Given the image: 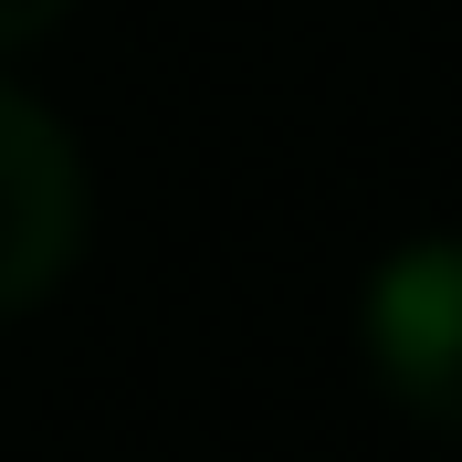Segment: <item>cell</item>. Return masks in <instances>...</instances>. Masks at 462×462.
<instances>
[{"label":"cell","instance_id":"1","mask_svg":"<svg viewBox=\"0 0 462 462\" xmlns=\"http://www.w3.org/2000/svg\"><path fill=\"white\" fill-rule=\"evenodd\" d=\"M357 337L389 400L431 431H462V231H420L368 273Z\"/></svg>","mask_w":462,"mask_h":462},{"label":"cell","instance_id":"3","mask_svg":"<svg viewBox=\"0 0 462 462\" xmlns=\"http://www.w3.org/2000/svg\"><path fill=\"white\" fill-rule=\"evenodd\" d=\"M74 0H0V53H22V42H42V32L63 22Z\"/></svg>","mask_w":462,"mask_h":462},{"label":"cell","instance_id":"2","mask_svg":"<svg viewBox=\"0 0 462 462\" xmlns=\"http://www.w3.org/2000/svg\"><path fill=\"white\" fill-rule=\"evenodd\" d=\"M85 158L32 95L0 85V316H22L85 253Z\"/></svg>","mask_w":462,"mask_h":462}]
</instances>
